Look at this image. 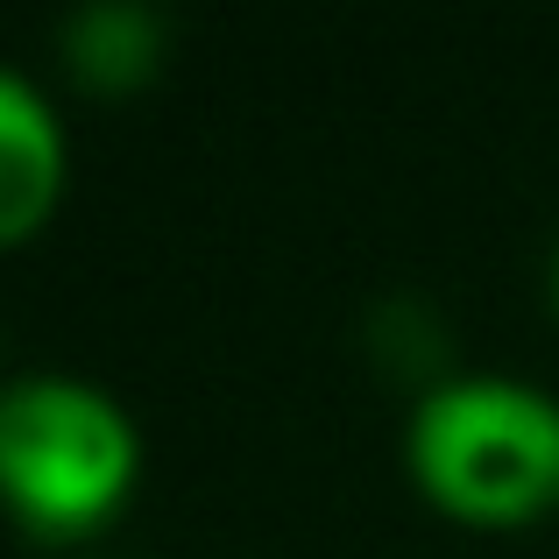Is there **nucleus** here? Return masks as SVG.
<instances>
[{
    "mask_svg": "<svg viewBox=\"0 0 559 559\" xmlns=\"http://www.w3.org/2000/svg\"><path fill=\"white\" fill-rule=\"evenodd\" d=\"M546 298H552V319H559V241H552V270H546Z\"/></svg>",
    "mask_w": 559,
    "mask_h": 559,
    "instance_id": "obj_5",
    "label": "nucleus"
},
{
    "mask_svg": "<svg viewBox=\"0 0 559 559\" xmlns=\"http://www.w3.org/2000/svg\"><path fill=\"white\" fill-rule=\"evenodd\" d=\"M404 467L439 518L524 532L559 510V396L532 376L447 369L411 396Z\"/></svg>",
    "mask_w": 559,
    "mask_h": 559,
    "instance_id": "obj_1",
    "label": "nucleus"
},
{
    "mask_svg": "<svg viewBox=\"0 0 559 559\" xmlns=\"http://www.w3.org/2000/svg\"><path fill=\"white\" fill-rule=\"evenodd\" d=\"M142 481V425L107 382L0 376V518L43 546L99 538Z\"/></svg>",
    "mask_w": 559,
    "mask_h": 559,
    "instance_id": "obj_2",
    "label": "nucleus"
},
{
    "mask_svg": "<svg viewBox=\"0 0 559 559\" xmlns=\"http://www.w3.org/2000/svg\"><path fill=\"white\" fill-rule=\"evenodd\" d=\"M71 191V135L28 71L0 64V248L36 241Z\"/></svg>",
    "mask_w": 559,
    "mask_h": 559,
    "instance_id": "obj_3",
    "label": "nucleus"
},
{
    "mask_svg": "<svg viewBox=\"0 0 559 559\" xmlns=\"http://www.w3.org/2000/svg\"><path fill=\"white\" fill-rule=\"evenodd\" d=\"M164 50H170V22L142 0H93V8H71L64 28H57L64 71L99 99L142 93L164 71Z\"/></svg>",
    "mask_w": 559,
    "mask_h": 559,
    "instance_id": "obj_4",
    "label": "nucleus"
}]
</instances>
